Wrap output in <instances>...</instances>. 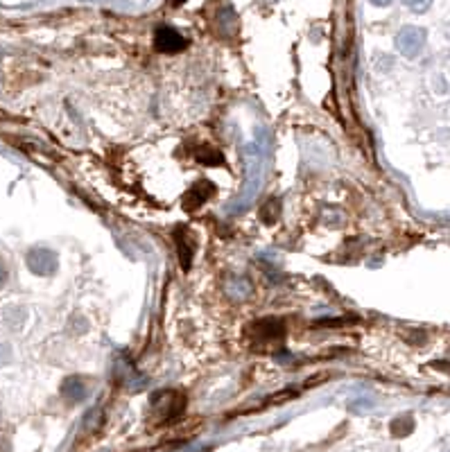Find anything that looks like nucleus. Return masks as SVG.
I'll return each mask as SVG.
<instances>
[{"mask_svg":"<svg viewBox=\"0 0 450 452\" xmlns=\"http://www.w3.org/2000/svg\"><path fill=\"white\" fill-rule=\"evenodd\" d=\"M247 335L256 351H274L285 340V324L278 319H260L247 328Z\"/></svg>","mask_w":450,"mask_h":452,"instance_id":"f257e3e1","label":"nucleus"},{"mask_svg":"<svg viewBox=\"0 0 450 452\" xmlns=\"http://www.w3.org/2000/svg\"><path fill=\"white\" fill-rule=\"evenodd\" d=\"M152 409L157 414L159 421H173L179 414L184 412L186 407V398L184 393H179L175 389H161L152 396Z\"/></svg>","mask_w":450,"mask_h":452,"instance_id":"f03ea898","label":"nucleus"},{"mask_svg":"<svg viewBox=\"0 0 450 452\" xmlns=\"http://www.w3.org/2000/svg\"><path fill=\"white\" fill-rule=\"evenodd\" d=\"M425 30L423 28H416V26H405L403 30L396 35V50L407 57V59H414L419 57L423 46H425Z\"/></svg>","mask_w":450,"mask_h":452,"instance_id":"7ed1b4c3","label":"nucleus"},{"mask_svg":"<svg viewBox=\"0 0 450 452\" xmlns=\"http://www.w3.org/2000/svg\"><path fill=\"white\" fill-rule=\"evenodd\" d=\"M59 267V260H57V253L50 249H43V246H37V249L28 251V269L37 276H50Z\"/></svg>","mask_w":450,"mask_h":452,"instance_id":"20e7f679","label":"nucleus"},{"mask_svg":"<svg viewBox=\"0 0 450 452\" xmlns=\"http://www.w3.org/2000/svg\"><path fill=\"white\" fill-rule=\"evenodd\" d=\"M154 48H157L159 52L175 55V52H182L186 48V39L179 35L175 28L161 26L157 32H154Z\"/></svg>","mask_w":450,"mask_h":452,"instance_id":"39448f33","label":"nucleus"},{"mask_svg":"<svg viewBox=\"0 0 450 452\" xmlns=\"http://www.w3.org/2000/svg\"><path fill=\"white\" fill-rule=\"evenodd\" d=\"M175 244H177V251H179V260H182V267L188 269L190 267V258L195 253V237L193 233L188 231L186 226H179L175 231Z\"/></svg>","mask_w":450,"mask_h":452,"instance_id":"423d86ee","label":"nucleus"},{"mask_svg":"<svg viewBox=\"0 0 450 452\" xmlns=\"http://www.w3.org/2000/svg\"><path fill=\"white\" fill-rule=\"evenodd\" d=\"M61 396L66 398L68 402H81L86 396H88V387H86V382H84V377H79V375H70L63 380L61 384Z\"/></svg>","mask_w":450,"mask_h":452,"instance_id":"0eeeda50","label":"nucleus"},{"mask_svg":"<svg viewBox=\"0 0 450 452\" xmlns=\"http://www.w3.org/2000/svg\"><path fill=\"white\" fill-rule=\"evenodd\" d=\"M213 184H208V181H199L197 186H193L190 190H188V195H186V206L188 208H197V206H202L204 202L208 199V197L213 195Z\"/></svg>","mask_w":450,"mask_h":452,"instance_id":"6e6552de","label":"nucleus"},{"mask_svg":"<svg viewBox=\"0 0 450 452\" xmlns=\"http://www.w3.org/2000/svg\"><path fill=\"white\" fill-rule=\"evenodd\" d=\"M195 159L204 163V166H219V163H224V156L217 150H213V147H202V150H197V154H195Z\"/></svg>","mask_w":450,"mask_h":452,"instance_id":"1a4fd4ad","label":"nucleus"},{"mask_svg":"<svg viewBox=\"0 0 450 452\" xmlns=\"http://www.w3.org/2000/svg\"><path fill=\"white\" fill-rule=\"evenodd\" d=\"M412 418L410 416H403V418H396L394 423H391V434H396V437H405V434L412 432Z\"/></svg>","mask_w":450,"mask_h":452,"instance_id":"9d476101","label":"nucleus"},{"mask_svg":"<svg viewBox=\"0 0 450 452\" xmlns=\"http://www.w3.org/2000/svg\"><path fill=\"white\" fill-rule=\"evenodd\" d=\"M405 7L410 12L414 14H423V12H428V7L432 5V0H403Z\"/></svg>","mask_w":450,"mask_h":452,"instance_id":"9b49d317","label":"nucleus"},{"mask_svg":"<svg viewBox=\"0 0 450 452\" xmlns=\"http://www.w3.org/2000/svg\"><path fill=\"white\" fill-rule=\"evenodd\" d=\"M7 278H10V269H7L5 260L0 258V287H3V285L7 283Z\"/></svg>","mask_w":450,"mask_h":452,"instance_id":"f8f14e48","label":"nucleus"},{"mask_svg":"<svg viewBox=\"0 0 450 452\" xmlns=\"http://www.w3.org/2000/svg\"><path fill=\"white\" fill-rule=\"evenodd\" d=\"M371 5H375V7H389L391 3H394V0H369Z\"/></svg>","mask_w":450,"mask_h":452,"instance_id":"ddd939ff","label":"nucleus"}]
</instances>
